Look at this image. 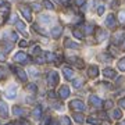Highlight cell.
I'll use <instances>...</instances> for the list:
<instances>
[{
	"mask_svg": "<svg viewBox=\"0 0 125 125\" xmlns=\"http://www.w3.org/2000/svg\"><path fill=\"white\" fill-rule=\"evenodd\" d=\"M99 58L100 60H103V61H110L111 60V56H108V54H99Z\"/></svg>",
	"mask_w": 125,
	"mask_h": 125,
	"instance_id": "cell-34",
	"label": "cell"
},
{
	"mask_svg": "<svg viewBox=\"0 0 125 125\" xmlns=\"http://www.w3.org/2000/svg\"><path fill=\"white\" fill-rule=\"evenodd\" d=\"M39 21L42 24H50V22H52V17L46 15V14H43V15H40V17H39Z\"/></svg>",
	"mask_w": 125,
	"mask_h": 125,
	"instance_id": "cell-26",
	"label": "cell"
},
{
	"mask_svg": "<svg viewBox=\"0 0 125 125\" xmlns=\"http://www.w3.org/2000/svg\"><path fill=\"white\" fill-rule=\"evenodd\" d=\"M83 83H85V81L82 79V78H78V79H72V86H74L75 89H79V88H82V86H83Z\"/></svg>",
	"mask_w": 125,
	"mask_h": 125,
	"instance_id": "cell-18",
	"label": "cell"
},
{
	"mask_svg": "<svg viewBox=\"0 0 125 125\" xmlns=\"http://www.w3.org/2000/svg\"><path fill=\"white\" fill-rule=\"evenodd\" d=\"M0 114H1V117L9 115V107H7V104H6L4 102H1V100H0Z\"/></svg>",
	"mask_w": 125,
	"mask_h": 125,
	"instance_id": "cell-12",
	"label": "cell"
},
{
	"mask_svg": "<svg viewBox=\"0 0 125 125\" xmlns=\"http://www.w3.org/2000/svg\"><path fill=\"white\" fill-rule=\"evenodd\" d=\"M88 122H89L90 125H100L102 124V121L100 120H97L94 115H90V117H88Z\"/></svg>",
	"mask_w": 125,
	"mask_h": 125,
	"instance_id": "cell-24",
	"label": "cell"
},
{
	"mask_svg": "<svg viewBox=\"0 0 125 125\" xmlns=\"http://www.w3.org/2000/svg\"><path fill=\"white\" fill-rule=\"evenodd\" d=\"M32 117H33L35 120H40V118H42V107H40V106H36V107L33 108Z\"/></svg>",
	"mask_w": 125,
	"mask_h": 125,
	"instance_id": "cell-15",
	"label": "cell"
},
{
	"mask_svg": "<svg viewBox=\"0 0 125 125\" xmlns=\"http://www.w3.org/2000/svg\"><path fill=\"white\" fill-rule=\"evenodd\" d=\"M103 107L106 108V110H107V108H111L113 107V100H106V102L103 103Z\"/></svg>",
	"mask_w": 125,
	"mask_h": 125,
	"instance_id": "cell-36",
	"label": "cell"
},
{
	"mask_svg": "<svg viewBox=\"0 0 125 125\" xmlns=\"http://www.w3.org/2000/svg\"><path fill=\"white\" fill-rule=\"evenodd\" d=\"M40 52H42L40 46H35V47H33V50H32V53H35V54H40Z\"/></svg>",
	"mask_w": 125,
	"mask_h": 125,
	"instance_id": "cell-42",
	"label": "cell"
},
{
	"mask_svg": "<svg viewBox=\"0 0 125 125\" xmlns=\"http://www.w3.org/2000/svg\"><path fill=\"white\" fill-rule=\"evenodd\" d=\"M18 125H29V122H28V121H25V120H21L20 122H18Z\"/></svg>",
	"mask_w": 125,
	"mask_h": 125,
	"instance_id": "cell-50",
	"label": "cell"
},
{
	"mask_svg": "<svg viewBox=\"0 0 125 125\" xmlns=\"http://www.w3.org/2000/svg\"><path fill=\"white\" fill-rule=\"evenodd\" d=\"M47 83H49L50 86H56L58 83V74L56 71L47 72Z\"/></svg>",
	"mask_w": 125,
	"mask_h": 125,
	"instance_id": "cell-3",
	"label": "cell"
},
{
	"mask_svg": "<svg viewBox=\"0 0 125 125\" xmlns=\"http://www.w3.org/2000/svg\"><path fill=\"white\" fill-rule=\"evenodd\" d=\"M40 9H42V6H40L39 3H32V4H31V10H35V11H39Z\"/></svg>",
	"mask_w": 125,
	"mask_h": 125,
	"instance_id": "cell-37",
	"label": "cell"
},
{
	"mask_svg": "<svg viewBox=\"0 0 125 125\" xmlns=\"http://www.w3.org/2000/svg\"><path fill=\"white\" fill-rule=\"evenodd\" d=\"M4 47H6V50H4V52H7V53H9L10 50H11V47H13V46L10 45V43H4Z\"/></svg>",
	"mask_w": 125,
	"mask_h": 125,
	"instance_id": "cell-48",
	"label": "cell"
},
{
	"mask_svg": "<svg viewBox=\"0 0 125 125\" xmlns=\"http://www.w3.org/2000/svg\"><path fill=\"white\" fill-rule=\"evenodd\" d=\"M89 102H90V104H92L93 107H102L103 106V102L97 97V96H94V94H90Z\"/></svg>",
	"mask_w": 125,
	"mask_h": 125,
	"instance_id": "cell-8",
	"label": "cell"
},
{
	"mask_svg": "<svg viewBox=\"0 0 125 125\" xmlns=\"http://www.w3.org/2000/svg\"><path fill=\"white\" fill-rule=\"evenodd\" d=\"M14 61L20 62V64H28V62L32 61V58L29 56H27L24 52H20V53H17L14 56Z\"/></svg>",
	"mask_w": 125,
	"mask_h": 125,
	"instance_id": "cell-2",
	"label": "cell"
},
{
	"mask_svg": "<svg viewBox=\"0 0 125 125\" xmlns=\"http://www.w3.org/2000/svg\"><path fill=\"white\" fill-rule=\"evenodd\" d=\"M122 125H125V121H124V122H122Z\"/></svg>",
	"mask_w": 125,
	"mask_h": 125,
	"instance_id": "cell-58",
	"label": "cell"
},
{
	"mask_svg": "<svg viewBox=\"0 0 125 125\" xmlns=\"http://www.w3.org/2000/svg\"><path fill=\"white\" fill-rule=\"evenodd\" d=\"M88 75H89V78H97L99 67H96V65H90L89 70H88Z\"/></svg>",
	"mask_w": 125,
	"mask_h": 125,
	"instance_id": "cell-10",
	"label": "cell"
},
{
	"mask_svg": "<svg viewBox=\"0 0 125 125\" xmlns=\"http://www.w3.org/2000/svg\"><path fill=\"white\" fill-rule=\"evenodd\" d=\"M118 20H120L121 22H125V11H124V10L118 13Z\"/></svg>",
	"mask_w": 125,
	"mask_h": 125,
	"instance_id": "cell-38",
	"label": "cell"
},
{
	"mask_svg": "<svg viewBox=\"0 0 125 125\" xmlns=\"http://www.w3.org/2000/svg\"><path fill=\"white\" fill-rule=\"evenodd\" d=\"M121 43H122V50H125V39L122 40V42H121Z\"/></svg>",
	"mask_w": 125,
	"mask_h": 125,
	"instance_id": "cell-55",
	"label": "cell"
},
{
	"mask_svg": "<svg viewBox=\"0 0 125 125\" xmlns=\"http://www.w3.org/2000/svg\"><path fill=\"white\" fill-rule=\"evenodd\" d=\"M15 27H17V29L20 32H22L24 35H27V31H25V24H24L22 21H17V22H15Z\"/></svg>",
	"mask_w": 125,
	"mask_h": 125,
	"instance_id": "cell-22",
	"label": "cell"
},
{
	"mask_svg": "<svg viewBox=\"0 0 125 125\" xmlns=\"http://www.w3.org/2000/svg\"><path fill=\"white\" fill-rule=\"evenodd\" d=\"M20 46H21V47H25V46H28V42L27 40H21V42H20Z\"/></svg>",
	"mask_w": 125,
	"mask_h": 125,
	"instance_id": "cell-49",
	"label": "cell"
},
{
	"mask_svg": "<svg viewBox=\"0 0 125 125\" xmlns=\"http://www.w3.org/2000/svg\"><path fill=\"white\" fill-rule=\"evenodd\" d=\"M45 60H46L47 62L56 61V54H54V53H50V52H49V53H46V54H45Z\"/></svg>",
	"mask_w": 125,
	"mask_h": 125,
	"instance_id": "cell-25",
	"label": "cell"
},
{
	"mask_svg": "<svg viewBox=\"0 0 125 125\" xmlns=\"http://www.w3.org/2000/svg\"><path fill=\"white\" fill-rule=\"evenodd\" d=\"M72 35L75 36L76 39H83V32H81L79 29H74L72 31Z\"/></svg>",
	"mask_w": 125,
	"mask_h": 125,
	"instance_id": "cell-28",
	"label": "cell"
},
{
	"mask_svg": "<svg viewBox=\"0 0 125 125\" xmlns=\"http://www.w3.org/2000/svg\"><path fill=\"white\" fill-rule=\"evenodd\" d=\"M1 4H3V0H0V6H1Z\"/></svg>",
	"mask_w": 125,
	"mask_h": 125,
	"instance_id": "cell-57",
	"label": "cell"
},
{
	"mask_svg": "<svg viewBox=\"0 0 125 125\" xmlns=\"http://www.w3.org/2000/svg\"><path fill=\"white\" fill-rule=\"evenodd\" d=\"M35 62L36 64H43V62H46V60H45V57H36Z\"/></svg>",
	"mask_w": 125,
	"mask_h": 125,
	"instance_id": "cell-41",
	"label": "cell"
},
{
	"mask_svg": "<svg viewBox=\"0 0 125 125\" xmlns=\"http://www.w3.org/2000/svg\"><path fill=\"white\" fill-rule=\"evenodd\" d=\"M85 3V0H76V6H82Z\"/></svg>",
	"mask_w": 125,
	"mask_h": 125,
	"instance_id": "cell-54",
	"label": "cell"
},
{
	"mask_svg": "<svg viewBox=\"0 0 125 125\" xmlns=\"http://www.w3.org/2000/svg\"><path fill=\"white\" fill-rule=\"evenodd\" d=\"M83 28H85L83 31H85L86 35H90V33H93V31H94V28L92 27V25H89V24H88V25H85Z\"/></svg>",
	"mask_w": 125,
	"mask_h": 125,
	"instance_id": "cell-31",
	"label": "cell"
},
{
	"mask_svg": "<svg viewBox=\"0 0 125 125\" xmlns=\"http://www.w3.org/2000/svg\"><path fill=\"white\" fill-rule=\"evenodd\" d=\"M29 72H31L32 76H38V75H39V71H38L36 68H31V70H29Z\"/></svg>",
	"mask_w": 125,
	"mask_h": 125,
	"instance_id": "cell-40",
	"label": "cell"
},
{
	"mask_svg": "<svg viewBox=\"0 0 125 125\" xmlns=\"http://www.w3.org/2000/svg\"><path fill=\"white\" fill-rule=\"evenodd\" d=\"M72 118H74V120H75L76 122H78V124H82V122L85 121V118H83V114H81L79 111H78V113H75V114L72 115Z\"/></svg>",
	"mask_w": 125,
	"mask_h": 125,
	"instance_id": "cell-21",
	"label": "cell"
},
{
	"mask_svg": "<svg viewBox=\"0 0 125 125\" xmlns=\"http://www.w3.org/2000/svg\"><path fill=\"white\" fill-rule=\"evenodd\" d=\"M15 96H17V86L11 85L9 89L6 90V97L7 99H14Z\"/></svg>",
	"mask_w": 125,
	"mask_h": 125,
	"instance_id": "cell-7",
	"label": "cell"
},
{
	"mask_svg": "<svg viewBox=\"0 0 125 125\" xmlns=\"http://www.w3.org/2000/svg\"><path fill=\"white\" fill-rule=\"evenodd\" d=\"M47 125H58V122H57L56 120H50V121H49V124H47Z\"/></svg>",
	"mask_w": 125,
	"mask_h": 125,
	"instance_id": "cell-51",
	"label": "cell"
},
{
	"mask_svg": "<svg viewBox=\"0 0 125 125\" xmlns=\"http://www.w3.org/2000/svg\"><path fill=\"white\" fill-rule=\"evenodd\" d=\"M62 72H64V76H65V79H68V81H72V79H74V71H72L71 68L65 67L64 70H62Z\"/></svg>",
	"mask_w": 125,
	"mask_h": 125,
	"instance_id": "cell-14",
	"label": "cell"
},
{
	"mask_svg": "<svg viewBox=\"0 0 125 125\" xmlns=\"http://www.w3.org/2000/svg\"><path fill=\"white\" fill-rule=\"evenodd\" d=\"M106 36H107V32H106V31H103V29H97V36H96L97 42L104 40V39H106Z\"/></svg>",
	"mask_w": 125,
	"mask_h": 125,
	"instance_id": "cell-19",
	"label": "cell"
},
{
	"mask_svg": "<svg viewBox=\"0 0 125 125\" xmlns=\"http://www.w3.org/2000/svg\"><path fill=\"white\" fill-rule=\"evenodd\" d=\"M117 65H118V70L120 71H125V58H121Z\"/></svg>",
	"mask_w": 125,
	"mask_h": 125,
	"instance_id": "cell-33",
	"label": "cell"
},
{
	"mask_svg": "<svg viewBox=\"0 0 125 125\" xmlns=\"http://www.w3.org/2000/svg\"><path fill=\"white\" fill-rule=\"evenodd\" d=\"M20 11L22 13L24 18L27 20L28 22H31V21H32V11H31V7H28V6H21V7H20Z\"/></svg>",
	"mask_w": 125,
	"mask_h": 125,
	"instance_id": "cell-5",
	"label": "cell"
},
{
	"mask_svg": "<svg viewBox=\"0 0 125 125\" xmlns=\"http://www.w3.org/2000/svg\"><path fill=\"white\" fill-rule=\"evenodd\" d=\"M10 38H11V40H13V42H15V40L18 39V36H17V33H15V32H11V33H10Z\"/></svg>",
	"mask_w": 125,
	"mask_h": 125,
	"instance_id": "cell-44",
	"label": "cell"
},
{
	"mask_svg": "<svg viewBox=\"0 0 125 125\" xmlns=\"http://www.w3.org/2000/svg\"><path fill=\"white\" fill-rule=\"evenodd\" d=\"M6 125H14L13 122H9V124H6Z\"/></svg>",
	"mask_w": 125,
	"mask_h": 125,
	"instance_id": "cell-56",
	"label": "cell"
},
{
	"mask_svg": "<svg viewBox=\"0 0 125 125\" xmlns=\"http://www.w3.org/2000/svg\"><path fill=\"white\" fill-rule=\"evenodd\" d=\"M27 90H28V92H31V93H36L38 88H36L35 83H28V85H27Z\"/></svg>",
	"mask_w": 125,
	"mask_h": 125,
	"instance_id": "cell-29",
	"label": "cell"
},
{
	"mask_svg": "<svg viewBox=\"0 0 125 125\" xmlns=\"http://www.w3.org/2000/svg\"><path fill=\"white\" fill-rule=\"evenodd\" d=\"M106 25L108 28L115 27V17H114V14H108L107 17H106Z\"/></svg>",
	"mask_w": 125,
	"mask_h": 125,
	"instance_id": "cell-11",
	"label": "cell"
},
{
	"mask_svg": "<svg viewBox=\"0 0 125 125\" xmlns=\"http://www.w3.org/2000/svg\"><path fill=\"white\" fill-rule=\"evenodd\" d=\"M103 75L106 76V78H114L115 76V71L113 68H104L103 70Z\"/></svg>",
	"mask_w": 125,
	"mask_h": 125,
	"instance_id": "cell-17",
	"label": "cell"
},
{
	"mask_svg": "<svg viewBox=\"0 0 125 125\" xmlns=\"http://www.w3.org/2000/svg\"><path fill=\"white\" fill-rule=\"evenodd\" d=\"M70 107L72 108V110H75V111H85L86 110V106H85V103L82 102V100H79V99H75V100H71L70 102Z\"/></svg>",
	"mask_w": 125,
	"mask_h": 125,
	"instance_id": "cell-1",
	"label": "cell"
},
{
	"mask_svg": "<svg viewBox=\"0 0 125 125\" xmlns=\"http://www.w3.org/2000/svg\"><path fill=\"white\" fill-rule=\"evenodd\" d=\"M113 118H114V120H121V118H122V111H121V108H115V110L113 111Z\"/></svg>",
	"mask_w": 125,
	"mask_h": 125,
	"instance_id": "cell-27",
	"label": "cell"
},
{
	"mask_svg": "<svg viewBox=\"0 0 125 125\" xmlns=\"http://www.w3.org/2000/svg\"><path fill=\"white\" fill-rule=\"evenodd\" d=\"M60 122H61V125H70V124H71V121H70V117H67V115L61 117Z\"/></svg>",
	"mask_w": 125,
	"mask_h": 125,
	"instance_id": "cell-32",
	"label": "cell"
},
{
	"mask_svg": "<svg viewBox=\"0 0 125 125\" xmlns=\"http://www.w3.org/2000/svg\"><path fill=\"white\" fill-rule=\"evenodd\" d=\"M47 96H49V97H52V99H53V97H56V93H54L53 90H50L49 93H47Z\"/></svg>",
	"mask_w": 125,
	"mask_h": 125,
	"instance_id": "cell-52",
	"label": "cell"
},
{
	"mask_svg": "<svg viewBox=\"0 0 125 125\" xmlns=\"http://www.w3.org/2000/svg\"><path fill=\"white\" fill-rule=\"evenodd\" d=\"M32 28H33V31H35V32H39V33H42V35H47V33H46L43 29H40L39 25H36V24H33V27H32Z\"/></svg>",
	"mask_w": 125,
	"mask_h": 125,
	"instance_id": "cell-35",
	"label": "cell"
},
{
	"mask_svg": "<svg viewBox=\"0 0 125 125\" xmlns=\"http://www.w3.org/2000/svg\"><path fill=\"white\" fill-rule=\"evenodd\" d=\"M103 13H104V6H99L97 7V14L99 15H102Z\"/></svg>",
	"mask_w": 125,
	"mask_h": 125,
	"instance_id": "cell-45",
	"label": "cell"
},
{
	"mask_svg": "<svg viewBox=\"0 0 125 125\" xmlns=\"http://www.w3.org/2000/svg\"><path fill=\"white\" fill-rule=\"evenodd\" d=\"M0 61H6V56L0 52Z\"/></svg>",
	"mask_w": 125,
	"mask_h": 125,
	"instance_id": "cell-53",
	"label": "cell"
},
{
	"mask_svg": "<svg viewBox=\"0 0 125 125\" xmlns=\"http://www.w3.org/2000/svg\"><path fill=\"white\" fill-rule=\"evenodd\" d=\"M13 114H14V115H17V117L24 115V108L18 107V106H14V107H13Z\"/></svg>",
	"mask_w": 125,
	"mask_h": 125,
	"instance_id": "cell-23",
	"label": "cell"
},
{
	"mask_svg": "<svg viewBox=\"0 0 125 125\" xmlns=\"http://www.w3.org/2000/svg\"><path fill=\"white\" fill-rule=\"evenodd\" d=\"M64 46H65V47H71V49H78V47H79V45H78V43H75V42H71L70 39H65V40H64Z\"/></svg>",
	"mask_w": 125,
	"mask_h": 125,
	"instance_id": "cell-20",
	"label": "cell"
},
{
	"mask_svg": "<svg viewBox=\"0 0 125 125\" xmlns=\"http://www.w3.org/2000/svg\"><path fill=\"white\" fill-rule=\"evenodd\" d=\"M68 60H70V62H74V64H75V65H76L78 68H82L83 65H85V62L82 61V58H78V57H70Z\"/></svg>",
	"mask_w": 125,
	"mask_h": 125,
	"instance_id": "cell-13",
	"label": "cell"
},
{
	"mask_svg": "<svg viewBox=\"0 0 125 125\" xmlns=\"http://www.w3.org/2000/svg\"><path fill=\"white\" fill-rule=\"evenodd\" d=\"M118 106H120V108H125V97L118 100Z\"/></svg>",
	"mask_w": 125,
	"mask_h": 125,
	"instance_id": "cell-39",
	"label": "cell"
},
{
	"mask_svg": "<svg viewBox=\"0 0 125 125\" xmlns=\"http://www.w3.org/2000/svg\"><path fill=\"white\" fill-rule=\"evenodd\" d=\"M3 78H6V70L0 67V79H3Z\"/></svg>",
	"mask_w": 125,
	"mask_h": 125,
	"instance_id": "cell-43",
	"label": "cell"
},
{
	"mask_svg": "<svg viewBox=\"0 0 125 125\" xmlns=\"http://www.w3.org/2000/svg\"><path fill=\"white\" fill-rule=\"evenodd\" d=\"M124 39H125V31H118L111 36V40L114 45H120Z\"/></svg>",
	"mask_w": 125,
	"mask_h": 125,
	"instance_id": "cell-4",
	"label": "cell"
},
{
	"mask_svg": "<svg viewBox=\"0 0 125 125\" xmlns=\"http://www.w3.org/2000/svg\"><path fill=\"white\" fill-rule=\"evenodd\" d=\"M58 96L61 99H67L70 96V88L68 86H61L60 89H58Z\"/></svg>",
	"mask_w": 125,
	"mask_h": 125,
	"instance_id": "cell-9",
	"label": "cell"
},
{
	"mask_svg": "<svg viewBox=\"0 0 125 125\" xmlns=\"http://www.w3.org/2000/svg\"><path fill=\"white\" fill-rule=\"evenodd\" d=\"M53 107L56 108V110H61V108H62V104H61V103H54Z\"/></svg>",
	"mask_w": 125,
	"mask_h": 125,
	"instance_id": "cell-47",
	"label": "cell"
},
{
	"mask_svg": "<svg viewBox=\"0 0 125 125\" xmlns=\"http://www.w3.org/2000/svg\"><path fill=\"white\" fill-rule=\"evenodd\" d=\"M43 6H45L47 10H54V4L50 0H43Z\"/></svg>",
	"mask_w": 125,
	"mask_h": 125,
	"instance_id": "cell-30",
	"label": "cell"
},
{
	"mask_svg": "<svg viewBox=\"0 0 125 125\" xmlns=\"http://www.w3.org/2000/svg\"><path fill=\"white\" fill-rule=\"evenodd\" d=\"M62 33V28L61 27H54L53 29H52V36H53L54 39H57V38H60Z\"/></svg>",
	"mask_w": 125,
	"mask_h": 125,
	"instance_id": "cell-16",
	"label": "cell"
},
{
	"mask_svg": "<svg viewBox=\"0 0 125 125\" xmlns=\"http://www.w3.org/2000/svg\"><path fill=\"white\" fill-rule=\"evenodd\" d=\"M122 82H124V76H118V78H117V81H115V83H117L118 86H120Z\"/></svg>",
	"mask_w": 125,
	"mask_h": 125,
	"instance_id": "cell-46",
	"label": "cell"
},
{
	"mask_svg": "<svg viewBox=\"0 0 125 125\" xmlns=\"http://www.w3.org/2000/svg\"><path fill=\"white\" fill-rule=\"evenodd\" d=\"M10 70L15 72V74L18 75V78H20L21 81H24V82L28 79V75L25 74V71H24V70H21V68H15V67H13V65H11V67H10Z\"/></svg>",
	"mask_w": 125,
	"mask_h": 125,
	"instance_id": "cell-6",
	"label": "cell"
}]
</instances>
